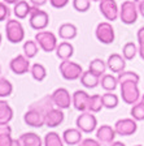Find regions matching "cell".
<instances>
[{
	"label": "cell",
	"mask_w": 144,
	"mask_h": 146,
	"mask_svg": "<svg viewBox=\"0 0 144 146\" xmlns=\"http://www.w3.org/2000/svg\"><path fill=\"white\" fill-rule=\"evenodd\" d=\"M138 5L134 0H126L120 7V20L125 25H134L138 21Z\"/></svg>",
	"instance_id": "cell-1"
},
{
	"label": "cell",
	"mask_w": 144,
	"mask_h": 146,
	"mask_svg": "<svg viewBox=\"0 0 144 146\" xmlns=\"http://www.w3.org/2000/svg\"><path fill=\"white\" fill-rule=\"evenodd\" d=\"M120 88H121L122 100L126 104L134 106V104L138 103L140 100V91H139L138 82H134V81L123 82V84H120Z\"/></svg>",
	"instance_id": "cell-2"
},
{
	"label": "cell",
	"mask_w": 144,
	"mask_h": 146,
	"mask_svg": "<svg viewBox=\"0 0 144 146\" xmlns=\"http://www.w3.org/2000/svg\"><path fill=\"white\" fill-rule=\"evenodd\" d=\"M5 35L8 42L13 43V44L22 42L25 39V29L22 24L17 20L9 18L5 25Z\"/></svg>",
	"instance_id": "cell-3"
},
{
	"label": "cell",
	"mask_w": 144,
	"mask_h": 146,
	"mask_svg": "<svg viewBox=\"0 0 144 146\" xmlns=\"http://www.w3.org/2000/svg\"><path fill=\"white\" fill-rule=\"evenodd\" d=\"M59 70H60L62 78L68 80V81L79 80L82 76V73L84 72L78 63H74V61H72V60H62L60 63Z\"/></svg>",
	"instance_id": "cell-4"
},
{
	"label": "cell",
	"mask_w": 144,
	"mask_h": 146,
	"mask_svg": "<svg viewBox=\"0 0 144 146\" xmlns=\"http://www.w3.org/2000/svg\"><path fill=\"white\" fill-rule=\"evenodd\" d=\"M29 24L34 30L43 31L49 24V16L43 9L38 8V7H33L30 16H29Z\"/></svg>",
	"instance_id": "cell-5"
},
{
	"label": "cell",
	"mask_w": 144,
	"mask_h": 146,
	"mask_svg": "<svg viewBox=\"0 0 144 146\" xmlns=\"http://www.w3.org/2000/svg\"><path fill=\"white\" fill-rule=\"evenodd\" d=\"M35 42L38 43L39 48H42L44 52H53L56 51V47L59 44L57 36L52 31H38L35 34Z\"/></svg>",
	"instance_id": "cell-6"
},
{
	"label": "cell",
	"mask_w": 144,
	"mask_h": 146,
	"mask_svg": "<svg viewBox=\"0 0 144 146\" xmlns=\"http://www.w3.org/2000/svg\"><path fill=\"white\" fill-rule=\"evenodd\" d=\"M75 125L82 133H92L97 129V119L90 111L81 112V115H78L75 120Z\"/></svg>",
	"instance_id": "cell-7"
},
{
	"label": "cell",
	"mask_w": 144,
	"mask_h": 146,
	"mask_svg": "<svg viewBox=\"0 0 144 146\" xmlns=\"http://www.w3.org/2000/svg\"><path fill=\"white\" fill-rule=\"evenodd\" d=\"M99 11L107 21H116L120 18V8L116 0H101L99 3Z\"/></svg>",
	"instance_id": "cell-8"
},
{
	"label": "cell",
	"mask_w": 144,
	"mask_h": 146,
	"mask_svg": "<svg viewBox=\"0 0 144 146\" xmlns=\"http://www.w3.org/2000/svg\"><path fill=\"white\" fill-rule=\"evenodd\" d=\"M52 100H53L55 107L60 110H66L70 108V106L73 104V98L70 95V93L68 91V89L65 88H59L51 94Z\"/></svg>",
	"instance_id": "cell-9"
},
{
	"label": "cell",
	"mask_w": 144,
	"mask_h": 146,
	"mask_svg": "<svg viewBox=\"0 0 144 146\" xmlns=\"http://www.w3.org/2000/svg\"><path fill=\"white\" fill-rule=\"evenodd\" d=\"M95 35L97 38L100 43L103 44H110L114 42V29L112 26V24L109 22H100L97 26H96L95 30Z\"/></svg>",
	"instance_id": "cell-10"
},
{
	"label": "cell",
	"mask_w": 144,
	"mask_h": 146,
	"mask_svg": "<svg viewBox=\"0 0 144 146\" xmlns=\"http://www.w3.org/2000/svg\"><path fill=\"white\" fill-rule=\"evenodd\" d=\"M138 129V124L132 117H126V119H120L114 124V131L118 136L127 137L132 136Z\"/></svg>",
	"instance_id": "cell-11"
},
{
	"label": "cell",
	"mask_w": 144,
	"mask_h": 146,
	"mask_svg": "<svg viewBox=\"0 0 144 146\" xmlns=\"http://www.w3.org/2000/svg\"><path fill=\"white\" fill-rule=\"evenodd\" d=\"M9 68L14 74L22 76L25 73H27L30 70L31 65H30V59H27L25 55H17L11 60L9 63Z\"/></svg>",
	"instance_id": "cell-12"
},
{
	"label": "cell",
	"mask_w": 144,
	"mask_h": 146,
	"mask_svg": "<svg viewBox=\"0 0 144 146\" xmlns=\"http://www.w3.org/2000/svg\"><path fill=\"white\" fill-rule=\"evenodd\" d=\"M117 133L114 131V127H110L108 124L100 125L97 129H96V140L99 141L101 145H109L114 142V138H116Z\"/></svg>",
	"instance_id": "cell-13"
},
{
	"label": "cell",
	"mask_w": 144,
	"mask_h": 146,
	"mask_svg": "<svg viewBox=\"0 0 144 146\" xmlns=\"http://www.w3.org/2000/svg\"><path fill=\"white\" fill-rule=\"evenodd\" d=\"M24 121L26 125L33 128H40L45 125V115L38 110L29 108L24 115Z\"/></svg>",
	"instance_id": "cell-14"
},
{
	"label": "cell",
	"mask_w": 144,
	"mask_h": 146,
	"mask_svg": "<svg viewBox=\"0 0 144 146\" xmlns=\"http://www.w3.org/2000/svg\"><path fill=\"white\" fill-rule=\"evenodd\" d=\"M90 97L87 91L84 90H77L73 93V106L79 112H86L88 111V104H90Z\"/></svg>",
	"instance_id": "cell-15"
},
{
	"label": "cell",
	"mask_w": 144,
	"mask_h": 146,
	"mask_svg": "<svg viewBox=\"0 0 144 146\" xmlns=\"http://www.w3.org/2000/svg\"><path fill=\"white\" fill-rule=\"evenodd\" d=\"M108 69L113 73H121L126 68V59L120 54H112L109 55L108 60H107Z\"/></svg>",
	"instance_id": "cell-16"
},
{
	"label": "cell",
	"mask_w": 144,
	"mask_h": 146,
	"mask_svg": "<svg viewBox=\"0 0 144 146\" xmlns=\"http://www.w3.org/2000/svg\"><path fill=\"white\" fill-rule=\"evenodd\" d=\"M64 119H65V115H64L62 110L53 107L45 113V125L48 128H56L64 121Z\"/></svg>",
	"instance_id": "cell-17"
},
{
	"label": "cell",
	"mask_w": 144,
	"mask_h": 146,
	"mask_svg": "<svg viewBox=\"0 0 144 146\" xmlns=\"http://www.w3.org/2000/svg\"><path fill=\"white\" fill-rule=\"evenodd\" d=\"M83 133L79 131L78 128H69V129H65L62 133V140H64V143L66 145H78L83 138H82Z\"/></svg>",
	"instance_id": "cell-18"
},
{
	"label": "cell",
	"mask_w": 144,
	"mask_h": 146,
	"mask_svg": "<svg viewBox=\"0 0 144 146\" xmlns=\"http://www.w3.org/2000/svg\"><path fill=\"white\" fill-rule=\"evenodd\" d=\"M74 54V47L70 42L68 40H64V42H60L56 47V56L62 60H70V58Z\"/></svg>",
	"instance_id": "cell-19"
},
{
	"label": "cell",
	"mask_w": 144,
	"mask_h": 146,
	"mask_svg": "<svg viewBox=\"0 0 144 146\" xmlns=\"http://www.w3.org/2000/svg\"><path fill=\"white\" fill-rule=\"evenodd\" d=\"M78 34L77 30V26L74 24H70V22H65V24L60 25L59 27V36L64 40H72L74 39Z\"/></svg>",
	"instance_id": "cell-20"
},
{
	"label": "cell",
	"mask_w": 144,
	"mask_h": 146,
	"mask_svg": "<svg viewBox=\"0 0 144 146\" xmlns=\"http://www.w3.org/2000/svg\"><path fill=\"white\" fill-rule=\"evenodd\" d=\"M55 107L53 104V100H52V97L51 95H45V97L40 98L39 100H36V102H34L33 104H30V107L29 108H34V110H38V111H40L42 113H47L49 110H52Z\"/></svg>",
	"instance_id": "cell-21"
},
{
	"label": "cell",
	"mask_w": 144,
	"mask_h": 146,
	"mask_svg": "<svg viewBox=\"0 0 144 146\" xmlns=\"http://www.w3.org/2000/svg\"><path fill=\"white\" fill-rule=\"evenodd\" d=\"M107 69H108L107 61H104L103 59H99V58L92 59V60L90 61V64H88V70L92 72L93 74H96V76H99L100 78L105 74Z\"/></svg>",
	"instance_id": "cell-22"
},
{
	"label": "cell",
	"mask_w": 144,
	"mask_h": 146,
	"mask_svg": "<svg viewBox=\"0 0 144 146\" xmlns=\"http://www.w3.org/2000/svg\"><path fill=\"white\" fill-rule=\"evenodd\" d=\"M81 84L87 89H95L97 85H100V77L93 74L90 70H84L81 76Z\"/></svg>",
	"instance_id": "cell-23"
},
{
	"label": "cell",
	"mask_w": 144,
	"mask_h": 146,
	"mask_svg": "<svg viewBox=\"0 0 144 146\" xmlns=\"http://www.w3.org/2000/svg\"><path fill=\"white\" fill-rule=\"evenodd\" d=\"M31 8L33 7L27 3L26 0H20L18 3L14 4V8H13V13L14 16L18 18V20H24L27 16H30Z\"/></svg>",
	"instance_id": "cell-24"
},
{
	"label": "cell",
	"mask_w": 144,
	"mask_h": 146,
	"mask_svg": "<svg viewBox=\"0 0 144 146\" xmlns=\"http://www.w3.org/2000/svg\"><path fill=\"white\" fill-rule=\"evenodd\" d=\"M22 146H43V141L39 137V134L34 133V132H27L20 136Z\"/></svg>",
	"instance_id": "cell-25"
},
{
	"label": "cell",
	"mask_w": 144,
	"mask_h": 146,
	"mask_svg": "<svg viewBox=\"0 0 144 146\" xmlns=\"http://www.w3.org/2000/svg\"><path fill=\"white\" fill-rule=\"evenodd\" d=\"M13 119V110L9 103L4 99H0V124H9Z\"/></svg>",
	"instance_id": "cell-26"
},
{
	"label": "cell",
	"mask_w": 144,
	"mask_h": 146,
	"mask_svg": "<svg viewBox=\"0 0 144 146\" xmlns=\"http://www.w3.org/2000/svg\"><path fill=\"white\" fill-rule=\"evenodd\" d=\"M100 85H101V88L105 91H114L120 84H118V80L116 76L109 74V73H105L104 76L100 78Z\"/></svg>",
	"instance_id": "cell-27"
},
{
	"label": "cell",
	"mask_w": 144,
	"mask_h": 146,
	"mask_svg": "<svg viewBox=\"0 0 144 146\" xmlns=\"http://www.w3.org/2000/svg\"><path fill=\"white\" fill-rule=\"evenodd\" d=\"M103 99V106L108 110H113L118 106L120 103V98H118L117 94H114L113 91H107L101 95Z\"/></svg>",
	"instance_id": "cell-28"
},
{
	"label": "cell",
	"mask_w": 144,
	"mask_h": 146,
	"mask_svg": "<svg viewBox=\"0 0 144 146\" xmlns=\"http://www.w3.org/2000/svg\"><path fill=\"white\" fill-rule=\"evenodd\" d=\"M30 73H31V76H33V78L38 82L44 81L45 77H47V69H45V67L40 63L33 64L30 68Z\"/></svg>",
	"instance_id": "cell-29"
},
{
	"label": "cell",
	"mask_w": 144,
	"mask_h": 146,
	"mask_svg": "<svg viewBox=\"0 0 144 146\" xmlns=\"http://www.w3.org/2000/svg\"><path fill=\"white\" fill-rule=\"evenodd\" d=\"M43 145L44 146H64L62 136H60L57 132H48L44 136Z\"/></svg>",
	"instance_id": "cell-30"
},
{
	"label": "cell",
	"mask_w": 144,
	"mask_h": 146,
	"mask_svg": "<svg viewBox=\"0 0 144 146\" xmlns=\"http://www.w3.org/2000/svg\"><path fill=\"white\" fill-rule=\"evenodd\" d=\"M38 51H39V46H38V43L35 42V39L34 40L29 39L24 43V55L27 59L35 58Z\"/></svg>",
	"instance_id": "cell-31"
},
{
	"label": "cell",
	"mask_w": 144,
	"mask_h": 146,
	"mask_svg": "<svg viewBox=\"0 0 144 146\" xmlns=\"http://www.w3.org/2000/svg\"><path fill=\"white\" fill-rule=\"evenodd\" d=\"M130 115H131V117L135 121H143L144 120V102L143 100H139L138 103H135L131 107Z\"/></svg>",
	"instance_id": "cell-32"
},
{
	"label": "cell",
	"mask_w": 144,
	"mask_h": 146,
	"mask_svg": "<svg viewBox=\"0 0 144 146\" xmlns=\"http://www.w3.org/2000/svg\"><path fill=\"white\" fill-rule=\"evenodd\" d=\"M101 108H104L103 106V99L101 95L93 94L90 97V104H88V111L92 113H97L101 111Z\"/></svg>",
	"instance_id": "cell-33"
},
{
	"label": "cell",
	"mask_w": 144,
	"mask_h": 146,
	"mask_svg": "<svg viewBox=\"0 0 144 146\" xmlns=\"http://www.w3.org/2000/svg\"><path fill=\"white\" fill-rule=\"evenodd\" d=\"M138 50L139 47L134 42H127L122 48V56L126 60H132L136 56V54H138Z\"/></svg>",
	"instance_id": "cell-34"
},
{
	"label": "cell",
	"mask_w": 144,
	"mask_h": 146,
	"mask_svg": "<svg viewBox=\"0 0 144 146\" xmlns=\"http://www.w3.org/2000/svg\"><path fill=\"white\" fill-rule=\"evenodd\" d=\"M118 84H123V82L127 81H134V82H139L140 81V77L136 72H132V70H123V72L118 73L117 76Z\"/></svg>",
	"instance_id": "cell-35"
},
{
	"label": "cell",
	"mask_w": 144,
	"mask_h": 146,
	"mask_svg": "<svg viewBox=\"0 0 144 146\" xmlns=\"http://www.w3.org/2000/svg\"><path fill=\"white\" fill-rule=\"evenodd\" d=\"M13 93V85L4 77H0V98H7Z\"/></svg>",
	"instance_id": "cell-36"
},
{
	"label": "cell",
	"mask_w": 144,
	"mask_h": 146,
	"mask_svg": "<svg viewBox=\"0 0 144 146\" xmlns=\"http://www.w3.org/2000/svg\"><path fill=\"white\" fill-rule=\"evenodd\" d=\"M73 7L77 12L84 13L91 7V0H73Z\"/></svg>",
	"instance_id": "cell-37"
},
{
	"label": "cell",
	"mask_w": 144,
	"mask_h": 146,
	"mask_svg": "<svg viewBox=\"0 0 144 146\" xmlns=\"http://www.w3.org/2000/svg\"><path fill=\"white\" fill-rule=\"evenodd\" d=\"M9 16H11V9H9L8 4L0 1V21L9 20Z\"/></svg>",
	"instance_id": "cell-38"
},
{
	"label": "cell",
	"mask_w": 144,
	"mask_h": 146,
	"mask_svg": "<svg viewBox=\"0 0 144 146\" xmlns=\"http://www.w3.org/2000/svg\"><path fill=\"white\" fill-rule=\"evenodd\" d=\"M13 140L12 134H0V146H11Z\"/></svg>",
	"instance_id": "cell-39"
},
{
	"label": "cell",
	"mask_w": 144,
	"mask_h": 146,
	"mask_svg": "<svg viewBox=\"0 0 144 146\" xmlns=\"http://www.w3.org/2000/svg\"><path fill=\"white\" fill-rule=\"evenodd\" d=\"M78 146H101V143L96 140V138H83L78 143Z\"/></svg>",
	"instance_id": "cell-40"
},
{
	"label": "cell",
	"mask_w": 144,
	"mask_h": 146,
	"mask_svg": "<svg viewBox=\"0 0 144 146\" xmlns=\"http://www.w3.org/2000/svg\"><path fill=\"white\" fill-rule=\"evenodd\" d=\"M49 4L56 9H61V8H65L69 4V0H49Z\"/></svg>",
	"instance_id": "cell-41"
},
{
	"label": "cell",
	"mask_w": 144,
	"mask_h": 146,
	"mask_svg": "<svg viewBox=\"0 0 144 146\" xmlns=\"http://www.w3.org/2000/svg\"><path fill=\"white\" fill-rule=\"evenodd\" d=\"M0 134H12V128L9 124H0Z\"/></svg>",
	"instance_id": "cell-42"
},
{
	"label": "cell",
	"mask_w": 144,
	"mask_h": 146,
	"mask_svg": "<svg viewBox=\"0 0 144 146\" xmlns=\"http://www.w3.org/2000/svg\"><path fill=\"white\" fill-rule=\"evenodd\" d=\"M136 38H138L139 46H144V26H141L138 30V34H136Z\"/></svg>",
	"instance_id": "cell-43"
},
{
	"label": "cell",
	"mask_w": 144,
	"mask_h": 146,
	"mask_svg": "<svg viewBox=\"0 0 144 146\" xmlns=\"http://www.w3.org/2000/svg\"><path fill=\"white\" fill-rule=\"evenodd\" d=\"M48 0H30V3L33 4V7H38V8H40V7H43L45 3H47Z\"/></svg>",
	"instance_id": "cell-44"
},
{
	"label": "cell",
	"mask_w": 144,
	"mask_h": 146,
	"mask_svg": "<svg viewBox=\"0 0 144 146\" xmlns=\"http://www.w3.org/2000/svg\"><path fill=\"white\" fill-rule=\"evenodd\" d=\"M138 5V11H139V15L141 16V17H144V1H141V3L136 4Z\"/></svg>",
	"instance_id": "cell-45"
},
{
	"label": "cell",
	"mask_w": 144,
	"mask_h": 146,
	"mask_svg": "<svg viewBox=\"0 0 144 146\" xmlns=\"http://www.w3.org/2000/svg\"><path fill=\"white\" fill-rule=\"evenodd\" d=\"M138 54H139V56L141 58V60H144V46H139Z\"/></svg>",
	"instance_id": "cell-46"
},
{
	"label": "cell",
	"mask_w": 144,
	"mask_h": 146,
	"mask_svg": "<svg viewBox=\"0 0 144 146\" xmlns=\"http://www.w3.org/2000/svg\"><path fill=\"white\" fill-rule=\"evenodd\" d=\"M11 146H22V143H21V141H20V138H14Z\"/></svg>",
	"instance_id": "cell-47"
},
{
	"label": "cell",
	"mask_w": 144,
	"mask_h": 146,
	"mask_svg": "<svg viewBox=\"0 0 144 146\" xmlns=\"http://www.w3.org/2000/svg\"><path fill=\"white\" fill-rule=\"evenodd\" d=\"M110 146H126V145H125L123 142H120V141H114Z\"/></svg>",
	"instance_id": "cell-48"
},
{
	"label": "cell",
	"mask_w": 144,
	"mask_h": 146,
	"mask_svg": "<svg viewBox=\"0 0 144 146\" xmlns=\"http://www.w3.org/2000/svg\"><path fill=\"white\" fill-rule=\"evenodd\" d=\"M18 1H20V0H4V3L5 4H16V3H18Z\"/></svg>",
	"instance_id": "cell-49"
},
{
	"label": "cell",
	"mask_w": 144,
	"mask_h": 146,
	"mask_svg": "<svg viewBox=\"0 0 144 146\" xmlns=\"http://www.w3.org/2000/svg\"><path fill=\"white\" fill-rule=\"evenodd\" d=\"M136 4H139V3H141V1H144V0H134Z\"/></svg>",
	"instance_id": "cell-50"
},
{
	"label": "cell",
	"mask_w": 144,
	"mask_h": 146,
	"mask_svg": "<svg viewBox=\"0 0 144 146\" xmlns=\"http://www.w3.org/2000/svg\"><path fill=\"white\" fill-rule=\"evenodd\" d=\"M1 39H3V36H1V34H0V44H1Z\"/></svg>",
	"instance_id": "cell-51"
},
{
	"label": "cell",
	"mask_w": 144,
	"mask_h": 146,
	"mask_svg": "<svg viewBox=\"0 0 144 146\" xmlns=\"http://www.w3.org/2000/svg\"><path fill=\"white\" fill-rule=\"evenodd\" d=\"M91 1H99V3H100V1H101V0H91Z\"/></svg>",
	"instance_id": "cell-52"
},
{
	"label": "cell",
	"mask_w": 144,
	"mask_h": 146,
	"mask_svg": "<svg viewBox=\"0 0 144 146\" xmlns=\"http://www.w3.org/2000/svg\"><path fill=\"white\" fill-rule=\"evenodd\" d=\"M140 100H143V102H144V94H143V97H141V99Z\"/></svg>",
	"instance_id": "cell-53"
},
{
	"label": "cell",
	"mask_w": 144,
	"mask_h": 146,
	"mask_svg": "<svg viewBox=\"0 0 144 146\" xmlns=\"http://www.w3.org/2000/svg\"><path fill=\"white\" fill-rule=\"evenodd\" d=\"M0 74H1V67H0Z\"/></svg>",
	"instance_id": "cell-54"
},
{
	"label": "cell",
	"mask_w": 144,
	"mask_h": 146,
	"mask_svg": "<svg viewBox=\"0 0 144 146\" xmlns=\"http://www.w3.org/2000/svg\"><path fill=\"white\" fill-rule=\"evenodd\" d=\"M135 146H141V145H135Z\"/></svg>",
	"instance_id": "cell-55"
}]
</instances>
